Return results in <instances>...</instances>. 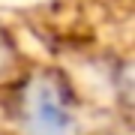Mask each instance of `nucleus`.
Instances as JSON below:
<instances>
[{"label":"nucleus","mask_w":135,"mask_h":135,"mask_svg":"<svg viewBox=\"0 0 135 135\" xmlns=\"http://www.w3.org/2000/svg\"><path fill=\"white\" fill-rule=\"evenodd\" d=\"M21 135H75V117L54 78H30L15 105Z\"/></svg>","instance_id":"nucleus-1"}]
</instances>
